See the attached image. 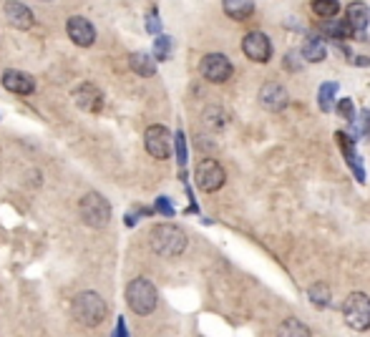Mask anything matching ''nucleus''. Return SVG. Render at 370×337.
<instances>
[{"instance_id": "obj_1", "label": "nucleus", "mask_w": 370, "mask_h": 337, "mask_svg": "<svg viewBox=\"0 0 370 337\" xmlns=\"http://www.w3.org/2000/svg\"><path fill=\"white\" fill-rule=\"evenodd\" d=\"M149 244H152V250L156 252L159 257H179L184 250H187V235H184L182 227H176V224H156V227L149 232Z\"/></svg>"}, {"instance_id": "obj_2", "label": "nucleus", "mask_w": 370, "mask_h": 337, "mask_svg": "<svg viewBox=\"0 0 370 337\" xmlns=\"http://www.w3.org/2000/svg\"><path fill=\"white\" fill-rule=\"evenodd\" d=\"M73 320L83 327H96L106 320V302L96 292H79L71 302Z\"/></svg>"}, {"instance_id": "obj_3", "label": "nucleus", "mask_w": 370, "mask_h": 337, "mask_svg": "<svg viewBox=\"0 0 370 337\" xmlns=\"http://www.w3.org/2000/svg\"><path fill=\"white\" fill-rule=\"evenodd\" d=\"M126 305L136 315H152L159 305V292L146 277H136L126 285Z\"/></svg>"}, {"instance_id": "obj_4", "label": "nucleus", "mask_w": 370, "mask_h": 337, "mask_svg": "<svg viewBox=\"0 0 370 337\" xmlns=\"http://www.w3.org/2000/svg\"><path fill=\"white\" fill-rule=\"evenodd\" d=\"M79 214L81 219H83V224H88V227L94 229L106 227L111 219L109 199L103 197V194H99V191H88L86 197L79 202Z\"/></svg>"}, {"instance_id": "obj_5", "label": "nucleus", "mask_w": 370, "mask_h": 337, "mask_svg": "<svg viewBox=\"0 0 370 337\" xmlns=\"http://www.w3.org/2000/svg\"><path fill=\"white\" fill-rule=\"evenodd\" d=\"M342 317L345 323L358 332L370 330V297L363 292L348 294V300L342 305Z\"/></svg>"}, {"instance_id": "obj_6", "label": "nucleus", "mask_w": 370, "mask_h": 337, "mask_svg": "<svg viewBox=\"0 0 370 337\" xmlns=\"http://www.w3.org/2000/svg\"><path fill=\"white\" fill-rule=\"evenodd\" d=\"M199 74L209 83H227L232 78L234 66H232V61L227 58V56H222V53H207V56L199 61Z\"/></svg>"}, {"instance_id": "obj_7", "label": "nucleus", "mask_w": 370, "mask_h": 337, "mask_svg": "<svg viewBox=\"0 0 370 337\" xmlns=\"http://www.w3.org/2000/svg\"><path fill=\"white\" fill-rule=\"evenodd\" d=\"M194 182L202 191H217L225 186L227 174L217 159H202L194 168Z\"/></svg>"}, {"instance_id": "obj_8", "label": "nucleus", "mask_w": 370, "mask_h": 337, "mask_svg": "<svg viewBox=\"0 0 370 337\" xmlns=\"http://www.w3.org/2000/svg\"><path fill=\"white\" fill-rule=\"evenodd\" d=\"M174 136L169 133V129L164 126H149L144 133V146L154 159H169L172 149H174Z\"/></svg>"}, {"instance_id": "obj_9", "label": "nucleus", "mask_w": 370, "mask_h": 337, "mask_svg": "<svg viewBox=\"0 0 370 337\" xmlns=\"http://www.w3.org/2000/svg\"><path fill=\"white\" fill-rule=\"evenodd\" d=\"M242 53L254 63H267L272 58V41L260 30H252L242 38Z\"/></svg>"}, {"instance_id": "obj_10", "label": "nucleus", "mask_w": 370, "mask_h": 337, "mask_svg": "<svg viewBox=\"0 0 370 337\" xmlns=\"http://www.w3.org/2000/svg\"><path fill=\"white\" fill-rule=\"evenodd\" d=\"M257 98H260V106H262V109H265V111H272V113H277V111L287 109V103H290L287 88H285L282 83H277V81H267V83H265V86L260 88Z\"/></svg>"}, {"instance_id": "obj_11", "label": "nucleus", "mask_w": 370, "mask_h": 337, "mask_svg": "<svg viewBox=\"0 0 370 337\" xmlns=\"http://www.w3.org/2000/svg\"><path fill=\"white\" fill-rule=\"evenodd\" d=\"M65 30H68V38H71L76 45H81V48L94 45L96 28L91 25V21H88V18H83V15H73V18H68V23H65Z\"/></svg>"}, {"instance_id": "obj_12", "label": "nucleus", "mask_w": 370, "mask_h": 337, "mask_svg": "<svg viewBox=\"0 0 370 337\" xmlns=\"http://www.w3.org/2000/svg\"><path fill=\"white\" fill-rule=\"evenodd\" d=\"M73 101L79 106L81 111H86V113H99L103 109V94L94 83H81L76 91H73Z\"/></svg>"}, {"instance_id": "obj_13", "label": "nucleus", "mask_w": 370, "mask_h": 337, "mask_svg": "<svg viewBox=\"0 0 370 337\" xmlns=\"http://www.w3.org/2000/svg\"><path fill=\"white\" fill-rule=\"evenodd\" d=\"M3 13H6L8 23L18 30H30L33 28V23H36V18H33V13H30V8H25L23 3H18V0H8L6 8H3Z\"/></svg>"}, {"instance_id": "obj_14", "label": "nucleus", "mask_w": 370, "mask_h": 337, "mask_svg": "<svg viewBox=\"0 0 370 337\" xmlns=\"http://www.w3.org/2000/svg\"><path fill=\"white\" fill-rule=\"evenodd\" d=\"M3 86L18 96L36 94V78L30 74H23V71H6L3 74Z\"/></svg>"}, {"instance_id": "obj_15", "label": "nucleus", "mask_w": 370, "mask_h": 337, "mask_svg": "<svg viewBox=\"0 0 370 337\" xmlns=\"http://www.w3.org/2000/svg\"><path fill=\"white\" fill-rule=\"evenodd\" d=\"M335 141L340 144L342 156H345V162L350 164V168H353V174H356V179H358V182H365V171H363V166H360V164H363V162H360V156H358L353 139H350L348 133L338 131V133H335Z\"/></svg>"}, {"instance_id": "obj_16", "label": "nucleus", "mask_w": 370, "mask_h": 337, "mask_svg": "<svg viewBox=\"0 0 370 337\" xmlns=\"http://www.w3.org/2000/svg\"><path fill=\"white\" fill-rule=\"evenodd\" d=\"M345 21H348V23H350V28L358 30V33L368 28L370 10H368V6H365L363 0H356V3H350L348 10H345Z\"/></svg>"}, {"instance_id": "obj_17", "label": "nucleus", "mask_w": 370, "mask_h": 337, "mask_svg": "<svg viewBox=\"0 0 370 337\" xmlns=\"http://www.w3.org/2000/svg\"><path fill=\"white\" fill-rule=\"evenodd\" d=\"M129 66H131V71H134V74L144 76V78H152V76L156 74V58H154V56H149V53H144V51L131 53Z\"/></svg>"}, {"instance_id": "obj_18", "label": "nucleus", "mask_w": 370, "mask_h": 337, "mask_svg": "<svg viewBox=\"0 0 370 337\" xmlns=\"http://www.w3.org/2000/svg\"><path fill=\"white\" fill-rule=\"evenodd\" d=\"M222 8L232 21H247L254 13V0H222Z\"/></svg>"}, {"instance_id": "obj_19", "label": "nucleus", "mask_w": 370, "mask_h": 337, "mask_svg": "<svg viewBox=\"0 0 370 337\" xmlns=\"http://www.w3.org/2000/svg\"><path fill=\"white\" fill-rule=\"evenodd\" d=\"M302 58H305L307 63H320V61L327 58V48H325V43H322V38L320 36L307 38L305 45H302Z\"/></svg>"}, {"instance_id": "obj_20", "label": "nucleus", "mask_w": 370, "mask_h": 337, "mask_svg": "<svg viewBox=\"0 0 370 337\" xmlns=\"http://www.w3.org/2000/svg\"><path fill=\"white\" fill-rule=\"evenodd\" d=\"M310 8L318 18L327 21V18H335V15H338L340 3H338V0H310Z\"/></svg>"}, {"instance_id": "obj_21", "label": "nucleus", "mask_w": 370, "mask_h": 337, "mask_svg": "<svg viewBox=\"0 0 370 337\" xmlns=\"http://www.w3.org/2000/svg\"><path fill=\"white\" fill-rule=\"evenodd\" d=\"M335 94H338V83L335 81H327L320 86V94H318V103H320V111H333L335 106Z\"/></svg>"}, {"instance_id": "obj_22", "label": "nucleus", "mask_w": 370, "mask_h": 337, "mask_svg": "<svg viewBox=\"0 0 370 337\" xmlns=\"http://www.w3.org/2000/svg\"><path fill=\"white\" fill-rule=\"evenodd\" d=\"M307 297L312 300L315 307H327V305H330V290H327L325 282H315V285L307 290Z\"/></svg>"}, {"instance_id": "obj_23", "label": "nucleus", "mask_w": 370, "mask_h": 337, "mask_svg": "<svg viewBox=\"0 0 370 337\" xmlns=\"http://www.w3.org/2000/svg\"><path fill=\"white\" fill-rule=\"evenodd\" d=\"M322 30H325L330 38H348L353 33L348 21H333V18H327V23H322Z\"/></svg>"}, {"instance_id": "obj_24", "label": "nucleus", "mask_w": 370, "mask_h": 337, "mask_svg": "<svg viewBox=\"0 0 370 337\" xmlns=\"http://www.w3.org/2000/svg\"><path fill=\"white\" fill-rule=\"evenodd\" d=\"M204 124L209 126V129H225L227 124V116H225V111L219 109V106H209V109L204 111Z\"/></svg>"}, {"instance_id": "obj_25", "label": "nucleus", "mask_w": 370, "mask_h": 337, "mask_svg": "<svg viewBox=\"0 0 370 337\" xmlns=\"http://www.w3.org/2000/svg\"><path fill=\"white\" fill-rule=\"evenodd\" d=\"M169 56H172V38L169 36H156V41H154V58L156 61H167Z\"/></svg>"}, {"instance_id": "obj_26", "label": "nucleus", "mask_w": 370, "mask_h": 337, "mask_svg": "<svg viewBox=\"0 0 370 337\" xmlns=\"http://www.w3.org/2000/svg\"><path fill=\"white\" fill-rule=\"evenodd\" d=\"M282 332H285V335H310V330H307V327H302V325H300V320H295V317L285 320Z\"/></svg>"}, {"instance_id": "obj_27", "label": "nucleus", "mask_w": 370, "mask_h": 337, "mask_svg": "<svg viewBox=\"0 0 370 337\" xmlns=\"http://www.w3.org/2000/svg\"><path fill=\"white\" fill-rule=\"evenodd\" d=\"M356 129H358V133H360L363 139H368V136H370V111H368V109L360 111V116H358Z\"/></svg>"}, {"instance_id": "obj_28", "label": "nucleus", "mask_w": 370, "mask_h": 337, "mask_svg": "<svg viewBox=\"0 0 370 337\" xmlns=\"http://www.w3.org/2000/svg\"><path fill=\"white\" fill-rule=\"evenodd\" d=\"M338 113H340L342 118L353 121V118H356V103L350 101V98H342V101H338Z\"/></svg>"}, {"instance_id": "obj_29", "label": "nucleus", "mask_w": 370, "mask_h": 337, "mask_svg": "<svg viewBox=\"0 0 370 337\" xmlns=\"http://www.w3.org/2000/svg\"><path fill=\"white\" fill-rule=\"evenodd\" d=\"M176 159H179V166L187 164V139H184L182 131H176Z\"/></svg>"}, {"instance_id": "obj_30", "label": "nucleus", "mask_w": 370, "mask_h": 337, "mask_svg": "<svg viewBox=\"0 0 370 337\" xmlns=\"http://www.w3.org/2000/svg\"><path fill=\"white\" fill-rule=\"evenodd\" d=\"M146 30L152 33V36H159L161 33V21H159V13L152 10V13L146 15Z\"/></svg>"}, {"instance_id": "obj_31", "label": "nucleus", "mask_w": 370, "mask_h": 337, "mask_svg": "<svg viewBox=\"0 0 370 337\" xmlns=\"http://www.w3.org/2000/svg\"><path fill=\"white\" fill-rule=\"evenodd\" d=\"M154 209H156V212H161V214H167V217H172V214H174V206H172V202H169L167 197H159V199H156Z\"/></svg>"}, {"instance_id": "obj_32", "label": "nucleus", "mask_w": 370, "mask_h": 337, "mask_svg": "<svg viewBox=\"0 0 370 337\" xmlns=\"http://www.w3.org/2000/svg\"><path fill=\"white\" fill-rule=\"evenodd\" d=\"M285 71H300L298 53H287V56H285Z\"/></svg>"}, {"instance_id": "obj_33", "label": "nucleus", "mask_w": 370, "mask_h": 337, "mask_svg": "<svg viewBox=\"0 0 370 337\" xmlns=\"http://www.w3.org/2000/svg\"><path fill=\"white\" fill-rule=\"evenodd\" d=\"M123 325H126V323H123V317H121V320H119V327H116L119 337H126V327H123Z\"/></svg>"}]
</instances>
